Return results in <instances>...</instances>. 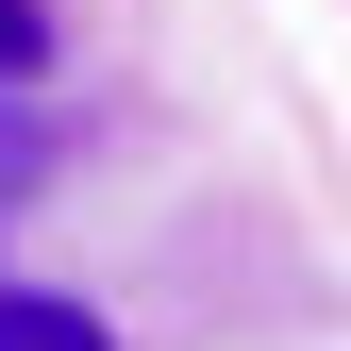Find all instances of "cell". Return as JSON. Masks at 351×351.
I'll return each instance as SVG.
<instances>
[{
	"label": "cell",
	"instance_id": "cell-1",
	"mask_svg": "<svg viewBox=\"0 0 351 351\" xmlns=\"http://www.w3.org/2000/svg\"><path fill=\"white\" fill-rule=\"evenodd\" d=\"M0 351H117L84 301H51V285H0Z\"/></svg>",
	"mask_w": 351,
	"mask_h": 351
},
{
	"label": "cell",
	"instance_id": "cell-2",
	"mask_svg": "<svg viewBox=\"0 0 351 351\" xmlns=\"http://www.w3.org/2000/svg\"><path fill=\"white\" fill-rule=\"evenodd\" d=\"M51 67V0H0V84H34Z\"/></svg>",
	"mask_w": 351,
	"mask_h": 351
},
{
	"label": "cell",
	"instance_id": "cell-3",
	"mask_svg": "<svg viewBox=\"0 0 351 351\" xmlns=\"http://www.w3.org/2000/svg\"><path fill=\"white\" fill-rule=\"evenodd\" d=\"M17 184H51V134H34V117L0 101V201H17Z\"/></svg>",
	"mask_w": 351,
	"mask_h": 351
}]
</instances>
